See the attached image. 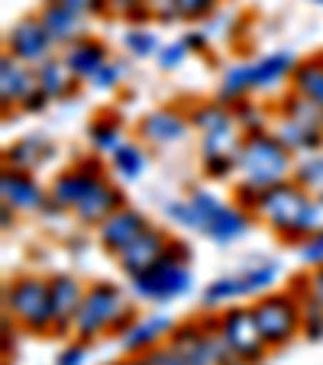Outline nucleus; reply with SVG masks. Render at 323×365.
<instances>
[{
	"mask_svg": "<svg viewBox=\"0 0 323 365\" xmlns=\"http://www.w3.org/2000/svg\"><path fill=\"white\" fill-rule=\"evenodd\" d=\"M252 217L265 223L284 246H297L307 233L323 227V210H320L317 194L304 191V187L291 178L275 187H268V191H262Z\"/></svg>",
	"mask_w": 323,
	"mask_h": 365,
	"instance_id": "1",
	"label": "nucleus"
},
{
	"mask_svg": "<svg viewBox=\"0 0 323 365\" xmlns=\"http://www.w3.org/2000/svg\"><path fill=\"white\" fill-rule=\"evenodd\" d=\"M117 365H152V362H149V356H145V352H136V356H123Z\"/></svg>",
	"mask_w": 323,
	"mask_h": 365,
	"instance_id": "50",
	"label": "nucleus"
},
{
	"mask_svg": "<svg viewBox=\"0 0 323 365\" xmlns=\"http://www.w3.org/2000/svg\"><path fill=\"white\" fill-rule=\"evenodd\" d=\"M36 14H39L42 26H46V33L52 36V42H56L58 48H68V46H75L78 39L91 36L88 33V23H91L88 16L62 7V4H56V0H42Z\"/></svg>",
	"mask_w": 323,
	"mask_h": 365,
	"instance_id": "19",
	"label": "nucleus"
},
{
	"mask_svg": "<svg viewBox=\"0 0 323 365\" xmlns=\"http://www.w3.org/2000/svg\"><path fill=\"white\" fill-rule=\"evenodd\" d=\"M291 181L304 187L310 194L323 191V149L320 152H307V155H297L294 159V172H291Z\"/></svg>",
	"mask_w": 323,
	"mask_h": 365,
	"instance_id": "33",
	"label": "nucleus"
},
{
	"mask_svg": "<svg viewBox=\"0 0 323 365\" xmlns=\"http://www.w3.org/2000/svg\"><path fill=\"white\" fill-rule=\"evenodd\" d=\"M181 42H185L191 52H207V46H210V33H207L204 26H194L181 36Z\"/></svg>",
	"mask_w": 323,
	"mask_h": 365,
	"instance_id": "47",
	"label": "nucleus"
},
{
	"mask_svg": "<svg viewBox=\"0 0 323 365\" xmlns=\"http://www.w3.org/2000/svg\"><path fill=\"white\" fill-rule=\"evenodd\" d=\"M294 172V155L275 139L272 130L246 133L236 149V178L240 185L268 191V187L282 185Z\"/></svg>",
	"mask_w": 323,
	"mask_h": 365,
	"instance_id": "5",
	"label": "nucleus"
},
{
	"mask_svg": "<svg viewBox=\"0 0 323 365\" xmlns=\"http://www.w3.org/2000/svg\"><path fill=\"white\" fill-rule=\"evenodd\" d=\"M123 78H126V65L117 62V58H111V62H107L94 78H91L88 88L101 91V94H111V91H117L120 84H123Z\"/></svg>",
	"mask_w": 323,
	"mask_h": 365,
	"instance_id": "39",
	"label": "nucleus"
},
{
	"mask_svg": "<svg viewBox=\"0 0 323 365\" xmlns=\"http://www.w3.org/2000/svg\"><path fill=\"white\" fill-rule=\"evenodd\" d=\"M249 307H252L259 333L272 352L284 349V346H291L301 336V301H297V294L291 288L268 291V294L255 297Z\"/></svg>",
	"mask_w": 323,
	"mask_h": 365,
	"instance_id": "7",
	"label": "nucleus"
},
{
	"mask_svg": "<svg viewBox=\"0 0 323 365\" xmlns=\"http://www.w3.org/2000/svg\"><path fill=\"white\" fill-rule=\"evenodd\" d=\"M107 165H111V175L120 185H133V181H139L149 172V145L126 139L120 149H113L107 155Z\"/></svg>",
	"mask_w": 323,
	"mask_h": 365,
	"instance_id": "26",
	"label": "nucleus"
},
{
	"mask_svg": "<svg viewBox=\"0 0 323 365\" xmlns=\"http://www.w3.org/2000/svg\"><path fill=\"white\" fill-rule=\"evenodd\" d=\"M56 4L75 10V14H81V16H88V20H103V16H111L107 0H56Z\"/></svg>",
	"mask_w": 323,
	"mask_h": 365,
	"instance_id": "44",
	"label": "nucleus"
},
{
	"mask_svg": "<svg viewBox=\"0 0 323 365\" xmlns=\"http://www.w3.org/2000/svg\"><path fill=\"white\" fill-rule=\"evenodd\" d=\"M145 7H149L152 23H181L175 0H145Z\"/></svg>",
	"mask_w": 323,
	"mask_h": 365,
	"instance_id": "45",
	"label": "nucleus"
},
{
	"mask_svg": "<svg viewBox=\"0 0 323 365\" xmlns=\"http://www.w3.org/2000/svg\"><path fill=\"white\" fill-rule=\"evenodd\" d=\"M310 4H317V7H323V0H310Z\"/></svg>",
	"mask_w": 323,
	"mask_h": 365,
	"instance_id": "52",
	"label": "nucleus"
},
{
	"mask_svg": "<svg viewBox=\"0 0 323 365\" xmlns=\"http://www.w3.org/2000/svg\"><path fill=\"white\" fill-rule=\"evenodd\" d=\"M152 223H149V217L139 210V207H130V204H123L117 210L113 217H107V220L97 227V246L103 249L107 255H120L126 246H130L133 240H136L139 233H145Z\"/></svg>",
	"mask_w": 323,
	"mask_h": 365,
	"instance_id": "15",
	"label": "nucleus"
},
{
	"mask_svg": "<svg viewBox=\"0 0 323 365\" xmlns=\"http://www.w3.org/2000/svg\"><path fill=\"white\" fill-rule=\"evenodd\" d=\"M217 324H220V336L236 356L246 365H262L272 349L265 346L259 333V324L252 317L249 304H230V307L217 310Z\"/></svg>",
	"mask_w": 323,
	"mask_h": 365,
	"instance_id": "8",
	"label": "nucleus"
},
{
	"mask_svg": "<svg viewBox=\"0 0 323 365\" xmlns=\"http://www.w3.org/2000/svg\"><path fill=\"white\" fill-rule=\"evenodd\" d=\"M136 317V307L130 304L126 291L117 282H91L81 310L75 317L71 336L81 339V343H94L101 336H120Z\"/></svg>",
	"mask_w": 323,
	"mask_h": 365,
	"instance_id": "3",
	"label": "nucleus"
},
{
	"mask_svg": "<svg viewBox=\"0 0 323 365\" xmlns=\"http://www.w3.org/2000/svg\"><path fill=\"white\" fill-rule=\"evenodd\" d=\"M175 327H178V320H172L168 314H145V317H136L123 333H120V349H123L126 356L152 352L155 346L168 343Z\"/></svg>",
	"mask_w": 323,
	"mask_h": 365,
	"instance_id": "17",
	"label": "nucleus"
},
{
	"mask_svg": "<svg viewBox=\"0 0 323 365\" xmlns=\"http://www.w3.org/2000/svg\"><path fill=\"white\" fill-rule=\"evenodd\" d=\"M107 172H111V165L103 162V155H97V152L94 155H81V159H75L68 168H62L56 178L48 181V200L62 207L65 214H71L84 200V194Z\"/></svg>",
	"mask_w": 323,
	"mask_h": 365,
	"instance_id": "9",
	"label": "nucleus"
},
{
	"mask_svg": "<svg viewBox=\"0 0 323 365\" xmlns=\"http://www.w3.org/2000/svg\"><path fill=\"white\" fill-rule=\"evenodd\" d=\"M111 365H117V362H111Z\"/></svg>",
	"mask_w": 323,
	"mask_h": 365,
	"instance_id": "54",
	"label": "nucleus"
},
{
	"mask_svg": "<svg viewBox=\"0 0 323 365\" xmlns=\"http://www.w3.org/2000/svg\"><path fill=\"white\" fill-rule=\"evenodd\" d=\"M282 278V262L268 259V255H246V262L230 275H217L200 288V307L204 310H223L230 304H242L249 297H262L275 291Z\"/></svg>",
	"mask_w": 323,
	"mask_h": 365,
	"instance_id": "4",
	"label": "nucleus"
},
{
	"mask_svg": "<svg viewBox=\"0 0 323 365\" xmlns=\"http://www.w3.org/2000/svg\"><path fill=\"white\" fill-rule=\"evenodd\" d=\"M291 291L301 301V336L310 339V343H323V304L307 288V272L291 282Z\"/></svg>",
	"mask_w": 323,
	"mask_h": 365,
	"instance_id": "29",
	"label": "nucleus"
},
{
	"mask_svg": "<svg viewBox=\"0 0 323 365\" xmlns=\"http://www.w3.org/2000/svg\"><path fill=\"white\" fill-rule=\"evenodd\" d=\"M194 249L181 236H172L158 262L130 278V294L145 304H175L194 291Z\"/></svg>",
	"mask_w": 323,
	"mask_h": 365,
	"instance_id": "2",
	"label": "nucleus"
},
{
	"mask_svg": "<svg viewBox=\"0 0 323 365\" xmlns=\"http://www.w3.org/2000/svg\"><path fill=\"white\" fill-rule=\"evenodd\" d=\"M191 126L198 136H213V133H230L240 130L233 117V103L213 97V101H200L191 107Z\"/></svg>",
	"mask_w": 323,
	"mask_h": 365,
	"instance_id": "25",
	"label": "nucleus"
},
{
	"mask_svg": "<svg viewBox=\"0 0 323 365\" xmlns=\"http://www.w3.org/2000/svg\"><path fill=\"white\" fill-rule=\"evenodd\" d=\"M4 314L23 333L52 336V301H48V278L42 275H14L4 284Z\"/></svg>",
	"mask_w": 323,
	"mask_h": 365,
	"instance_id": "6",
	"label": "nucleus"
},
{
	"mask_svg": "<svg viewBox=\"0 0 323 365\" xmlns=\"http://www.w3.org/2000/svg\"><path fill=\"white\" fill-rule=\"evenodd\" d=\"M62 58H65V65L71 68V75H75L78 81L91 84V78L111 62V48H107L103 39H97V36H84V39H78L75 46L62 48Z\"/></svg>",
	"mask_w": 323,
	"mask_h": 365,
	"instance_id": "21",
	"label": "nucleus"
},
{
	"mask_svg": "<svg viewBox=\"0 0 323 365\" xmlns=\"http://www.w3.org/2000/svg\"><path fill=\"white\" fill-rule=\"evenodd\" d=\"M268 130L275 133V139L291 152V155H307V152H320L323 149V133L314 126L301 123V120H291L284 113H272V123Z\"/></svg>",
	"mask_w": 323,
	"mask_h": 365,
	"instance_id": "24",
	"label": "nucleus"
},
{
	"mask_svg": "<svg viewBox=\"0 0 323 365\" xmlns=\"http://www.w3.org/2000/svg\"><path fill=\"white\" fill-rule=\"evenodd\" d=\"M126 204L123 197V187L117 185V181L111 178V175H103L101 181H97L94 187H91L88 194H84V200L71 210V217H75L81 227H101L107 217H113L120 210V207Z\"/></svg>",
	"mask_w": 323,
	"mask_h": 365,
	"instance_id": "16",
	"label": "nucleus"
},
{
	"mask_svg": "<svg viewBox=\"0 0 323 365\" xmlns=\"http://www.w3.org/2000/svg\"><path fill=\"white\" fill-rule=\"evenodd\" d=\"M200 172L210 181H227L236 175V155H200Z\"/></svg>",
	"mask_w": 323,
	"mask_h": 365,
	"instance_id": "41",
	"label": "nucleus"
},
{
	"mask_svg": "<svg viewBox=\"0 0 323 365\" xmlns=\"http://www.w3.org/2000/svg\"><path fill=\"white\" fill-rule=\"evenodd\" d=\"M191 130V110L178 107V103H162L155 110L143 113L136 123L139 143L149 145V149H168V145L185 143Z\"/></svg>",
	"mask_w": 323,
	"mask_h": 365,
	"instance_id": "11",
	"label": "nucleus"
},
{
	"mask_svg": "<svg viewBox=\"0 0 323 365\" xmlns=\"http://www.w3.org/2000/svg\"><path fill=\"white\" fill-rule=\"evenodd\" d=\"M307 288L314 291V297L323 304V265H317V269H307Z\"/></svg>",
	"mask_w": 323,
	"mask_h": 365,
	"instance_id": "48",
	"label": "nucleus"
},
{
	"mask_svg": "<svg viewBox=\"0 0 323 365\" xmlns=\"http://www.w3.org/2000/svg\"><path fill=\"white\" fill-rule=\"evenodd\" d=\"M16 217L20 214H16L10 204H0V227H4V233H10V230L16 227Z\"/></svg>",
	"mask_w": 323,
	"mask_h": 365,
	"instance_id": "49",
	"label": "nucleus"
},
{
	"mask_svg": "<svg viewBox=\"0 0 323 365\" xmlns=\"http://www.w3.org/2000/svg\"><path fill=\"white\" fill-rule=\"evenodd\" d=\"M188 58H191V48L181 39H175V42H162V48H158V56H155V65H158V71H178Z\"/></svg>",
	"mask_w": 323,
	"mask_h": 365,
	"instance_id": "40",
	"label": "nucleus"
},
{
	"mask_svg": "<svg viewBox=\"0 0 323 365\" xmlns=\"http://www.w3.org/2000/svg\"><path fill=\"white\" fill-rule=\"evenodd\" d=\"M88 359H91V343H81V339H68L56 352V365H88Z\"/></svg>",
	"mask_w": 323,
	"mask_h": 365,
	"instance_id": "43",
	"label": "nucleus"
},
{
	"mask_svg": "<svg viewBox=\"0 0 323 365\" xmlns=\"http://www.w3.org/2000/svg\"><path fill=\"white\" fill-rule=\"evenodd\" d=\"M252 220H255V217L249 214L246 207H240L236 200H227V204H223L220 210L210 217L204 236L210 242H217V246H233V242H240V240H246V236H249Z\"/></svg>",
	"mask_w": 323,
	"mask_h": 365,
	"instance_id": "20",
	"label": "nucleus"
},
{
	"mask_svg": "<svg viewBox=\"0 0 323 365\" xmlns=\"http://www.w3.org/2000/svg\"><path fill=\"white\" fill-rule=\"evenodd\" d=\"M249 62H252V88L275 91L278 84H291V75H294L301 58L291 48H275V52H265V56L249 58Z\"/></svg>",
	"mask_w": 323,
	"mask_h": 365,
	"instance_id": "23",
	"label": "nucleus"
},
{
	"mask_svg": "<svg viewBox=\"0 0 323 365\" xmlns=\"http://www.w3.org/2000/svg\"><path fill=\"white\" fill-rule=\"evenodd\" d=\"M4 52L16 56L23 65H29V68H39V65H46L48 58L62 56V48L52 42V36H48L46 26H42L39 14L20 16V20H16L14 26L7 29V39H4Z\"/></svg>",
	"mask_w": 323,
	"mask_h": 365,
	"instance_id": "10",
	"label": "nucleus"
},
{
	"mask_svg": "<svg viewBox=\"0 0 323 365\" xmlns=\"http://www.w3.org/2000/svg\"><path fill=\"white\" fill-rule=\"evenodd\" d=\"M185 197H188V204H191V210H194V220H198V233H204L207 223H210V217L217 214L223 204H227V200H223L220 194H213L210 187H191Z\"/></svg>",
	"mask_w": 323,
	"mask_h": 365,
	"instance_id": "35",
	"label": "nucleus"
},
{
	"mask_svg": "<svg viewBox=\"0 0 323 365\" xmlns=\"http://www.w3.org/2000/svg\"><path fill=\"white\" fill-rule=\"evenodd\" d=\"M88 145L97 152V155H111L113 149H120V145L126 143V136H123V117L120 113H113V110H101L94 120L88 123Z\"/></svg>",
	"mask_w": 323,
	"mask_h": 365,
	"instance_id": "28",
	"label": "nucleus"
},
{
	"mask_svg": "<svg viewBox=\"0 0 323 365\" xmlns=\"http://www.w3.org/2000/svg\"><path fill=\"white\" fill-rule=\"evenodd\" d=\"M288 88H294L297 94L310 97L317 107H323V58H320V52L297 62V68H294V75H291Z\"/></svg>",
	"mask_w": 323,
	"mask_h": 365,
	"instance_id": "30",
	"label": "nucleus"
},
{
	"mask_svg": "<svg viewBox=\"0 0 323 365\" xmlns=\"http://www.w3.org/2000/svg\"><path fill=\"white\" fill-rule=\"evenodd\" d=\"M88 294V284L71 272H56L48 278V301H52V336H71L75 317L81 310V301Z\"/></svg>",
	"mask_w": 323,
	"mask_h": 365,
	"instance_id": "12",
	"label": "nucleus"
},
{
	"mask_svg": "<svg viewBox=\"0 0 323 365\" xmlns=\"http://www.w3.org/2000/svg\"><path fill=\"white\" fill-rule=\"evenodd\" d=\"M317 200H320V210H323V191H320V194H317Z\"/></svg>",
	"mask_w": 323,
	"mask_h": 365,
	"instance_id": "51",
	"label": "nucleus"
},
{
	"mask_svg": "<svg viewBox=\"0 0 323 365\" xmlns=\"http://www.w3.org/2000/svg\"><path fill=\"white\" fill-rule=\"evenodd\" d=\"M175 4H178L181 23H207L220 10V0H175Z\"/></svg>",
	"mask_w": 323,
	"mask_h": 365,
	"instance_id": "38",
	"label": "nucleus"
},
{
	"mask_svg": "<svg viewBox=\"0 0 323 365\" xmlns=\"http://www.w3.org/2000/svg\"><path fill=\"white\" fill-rule=\"evenodd\" d=\"M107 7H111V16H117V20L130 23V26H143V23H152L145 0H107Z\"/></svg>",
	"mask_w": 323,
	"mask_h": 365,
	"instance_id": "37",
	"label": "nucleus"
},
{
	"mask_svg": "<svg viewBox=\"0 0 323 365\" xmlns=\"http://www.w3.org/2000/svg\"><path fill=\"white\" fill-rule=\"evenodd\" d=\"M294 249H297V255H301V262L307 265V269L323 265V227L314 230V233H307Z\"/></svg>",
	"mask_w": 323,
	"mask_h": 365,
	"instance_id": "42",
	"label": "nucleus"
},
{
	"mask_svg": "<svg viewBox=\"0 0 323 365\" xmlns=\"http://www.w3.org/2000/svg\"><path fill=\"white\" fill-rule=\"evenodd\" d=\"M0 204H10L16 214H42L48 204V187L36 175L7 168L0 172Z\"/></svg>",
	"mask_w": 323,
	"mask_h": 365,
	"instance_id": "13",
	"label": "nucleus"
},
{
	"mask_svg": "<svg viewBox=\"0 0 323 365\" xmlns=\"http://www.w3.org/2000/svg\"><path fill=\"white\" fill-rule=\"evenodd\" d=\"M149 356V362L152 365H188L185 362V356H181L175 346H168V343H162V346H155L152 352H145Z\"/></svg>",
	"mask_w": 323,
	"mask_h": 365,
	"instance_id": "46",
	"label": "nucleus"
},
{
	"mask_svg": "<svg viewBox=\"0 0 323 365\" xmlns=\"http://www.w3.org/2000/svg\"><path fill=\"white\" fill-rule=\"evenodd\" d=\"M320 58H323V52H320Z\"/></svg>",
	"mask_w": 323,
	"mask_h": 365,
	"instance_id": "53",
	"label": "nucleus"
},
{
	"mask_svg": "<svg viewBox=\"0 0 323 365\" xmlns=\"http://www.w3.org/2000/svg\"><path fill=\"white\" fill-rule=\"evenodd\" d=\"M52 155H56V143L48 136H42V133H29V136H23V139H16V143L7 145L4 165L16 168V172L36 175L46 162H52Z\"/></svg>",
	"mask_w": 323,
	"mask_h": 365,
	"instance_id": "22",
	"label": "nucleus"
},
{
	"mask_svg": "<svg viewBox=\"0 0 323 365\" xmlns=\"http://www.w3.org/2000/svg\"><path fill=\"white\" fill-rule=\"evenodd\" d=\"M233 117H236V123H240L242 133L268 130V123H272V113H268L262 103H255L252 97H242V101L233 103Z\"/></svg>",
	"mask_w": 323,
	"mask_h": 365,
	"instance_id": "36",
	"label": "nucleus"
},
{
	"mask_svg": "<svg viewBox=\"0 0 323 365\" xmlns=\"http://www.w3.org/2000/svg\"><path fill=\"white\" fill-rule=\"evenodd\" d=\"M168 242H172V233L152 223V227L145 230V233H139L136 240H133L130 246L123 249V252L113 255V262H117L120 275H123L126 282H130V278H136L139 272H145L149 265H155V262H158V255H162V252L168 249Z\"/></svg>",
	"mask_w": 323,
	"mask_h": 365,
	"instance_id": "14",
	"label": "nucleus"
},
{
	"mask_svg": "<svg viewBox=\"0 0 323 365\" xmlns=\"http://www.w3.org/2000/svg\"><path fill=\"white\" fill-rule=\"evenodd\" d=\"M252 62H236L230 68H223L220 81H217V97L227 103H236L242 97H252Z\"/></svg>",
	"mask_w": 323,
	"mask_h": 365,
	"instance_id": "31",
	"label": "nucleus"
},
{
	"mask_svg": "<svg viewBox=\"0 0 323 365\" xmlns=\"http://www.w3.org/2000/svg\"><path fill=\"white\" fill-rule=\"evenodd\" d=\"M36 78H39V88L46 91L52 103L56 101H71V97L78 94V88H84V84L71 75V68L65 65L62 56L48 58L46 65H39V68H36Z\"/></svg>",
	"mask_w": 323,
	"mask_h": 365,
	"instance_id": "27",
	"label": "nucleus"
},
{
	"mask_svg": "<svg viewBox=\"0 0 323 365\" xmlns=\"http://www.w3.org/2000/svg\"><path fill=\"white\" fill-rule=\"evenodd\" d=\"M36 88H39L36 68L23 65L20 58L10 56V52H4V56H0V103H4V113L20 110L23 101H26Z\"/></svg>",
	"mask_w": 323,
	"mask_h": 365,
	"instance_id": "18",
	"label": "nucleus"
},
{
	"mask_svg": "<svg viewBox=\"0 0 323 365\" xmlns=\"http://www.w3.org/2000/svg\"><path fill=\"white\" fill-rule=\"evenodd\" d=\"M275 113H284V117H291V120H301V123H307V126H314V130L323 133V107H317L310 97L297 94L294 88H288L282 97H278Z\"/></svg>",
	"mask_w": 323,
	"mask_h": 365,
	"instance_id": "32",
	"label": "nucleus"
},
{
	"mask_svg": "<svg viewBox=\"0 0 323 365\" xmlns=\"http://www.w3.org/2000/svg\"><path fill=\"white\" fill-rule=\"evenodd\" d=\"M158 48H162V39L152 26H130L123 33V52H130L133 58H155Z\"/></svg>",
	"mask_w": 323,
	"mask_h": 365,
	"instance_id": "34",
	"label": "nucleus"
}]
</instances>
